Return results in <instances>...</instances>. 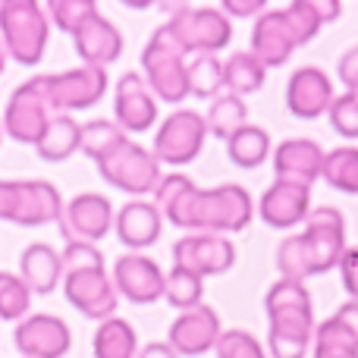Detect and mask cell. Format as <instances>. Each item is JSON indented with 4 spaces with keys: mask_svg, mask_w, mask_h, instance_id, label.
I'll return each mask as SVG.
<instances>
[{
    "mask_svg": "<svg viewBox=\"0 0 358 358\" xmlns=\"http://www.w3.org/2000/svg\"><path fill=\"white\" fill-rule=\"evenodd\" d=\"M155 204L164 220L189 233H214L233 236L248 229L255 220V201L245 185H214L198 189L189 176L167 173L155 189Z\"/></svg>",
    "mask_w": 358,
    "mask_h": 358,
    "instance_id": "1",
    "label": "cell"
},
{
    "mask_svg": "<svg viewBox=\"0 0 358 358\" xmlns=\"http://www.w3.org/2000/svg\"><path fill=\"white\" fill-rule=\"evenodd\" d=\"M321 25L311 0H292L280 10H264L252 29V54L264 63V69L283 66L296 48L308 44L321 31Z\"/></svg>",
    "mask_w": 358,
    "mask_h": 358,
    "instance_id": "2",
    "label": "cell"
},
{
    "mask_svg": "<svg viewBox=\"0 0 358 358\" xmlns=\"http://www.w3.org/2000/svg\"><path fill=\"white\" fill-rule=\"evenodd\" d=\"M50 38L48 10L35 0H3L0 3V41L10 60L19 66H38Z\"/></svg>",
    "mask_w": 358,
    "mask_h": 358,
    "instance_id": "3",
    "label": "cell"
},
{
    "mask_svg": "<svg viewBox=\"0 0 358 358\" xmlns=\"http://www.w3.org/2000/svg\"><path fill=\"white\" fill-rule=\"evenodd\" d=\"M142 76L155 92V98L164 104H179L182 98H189V57L170 35L167 25L151 31L148 44H145Z\"/></svg>",
    "mask_w": 358,
    "mask_h": 358,
    "instance_id": "4",
    "label": "cell"
},
{
    "mask_svg": "<svg viewBox=\"0 0 358 358\" xmlns=\"http://www.w3.org/2000/svg\"><path fill=\"white\" fill-rule=\"evenodd\" d=\"M101 179L113 189L126 192L132 198H142L148 192H155L161 185V161L151 155V148L132 142V138H123L117 148H110L101 161H94Z\"/></svg>",
    "mask_w": 358,
    "mask_h": 358,
    "instance_id": "5",
    "label": "cell"
},
{
    "mask_svg": "<svg viewBox=\"0 0 358 358\" xmlns=\"http://www.w3.org/2000/svg\"><path fill=\"white\" fill-rule=\"evenodd\" d=\"M170 35L179 41L185 57L214 54L233 41V25L229 16L217 6H179L167 22Z\"/></svg>",
    "mask_w": 358,
    "mask_h": 358,
    "instance_id": "6",
    "label": "cell"
},
{
    "mask_svg": "<svg viewBox=\"0 0 358 358\" xmlns=\"http://www.w3.org/2000/svg\"><path fill=\"white\" fill-rule=\"evenodd\" d=\"M35 82L54 113H76V110H88V107H94L104 98L107 69L82 63V66L66 69V73L35 76Z\"/></svg>",
    "mask_w": 358,
    "mask_h": 358,
    "instance_id": "7",
    "label": "cell"
},
{
    "mask_svg": "<svg viewBox=\"0 0 358 358\" xmlns=\"http://www.w3.org/2000/svg\"><path fill=\"white\" fill-rule=\"evenodd\" d=\"M204 138H208V123L198 110H185L179 107L170 117L161 120L155 132V145H151V155L157 157L167 167H185L192 164L204 148Z\"/></svg>",
    "mask_w": 358,
    "mask_h": 358,
    "instance_id": "8",
    "label": "cell"
},
{
    "mask_svg": "<svg viewBox=\"0 0 358 358\" xmlns=\"http://www.w3.org/2000/svg\"><path fill=\"white\" fill-rule=\"evenodd\" d=\"M305 255H308V271L311 277L340 267L343 255H346V220L336 208H315L305 220Z\"/></svg>",
    "mask_w": 358,
    "mask_h": 358,
    "instance_id": "9",
    "label": "cell"
},
{
    "mask_svg": "<svg viewBox=\"0 0 358 358\" xmlns=\"http://www.w3.org/2000/svg\"><path fill=\"white\" fill-rule=\"evenodd\" d=\"M54 117L57 113L50 110V104L44 101L38 82L29 79L10 94V101H6L3 132L13 138V142L31 145V148H35V145L41 142V136L48 132V126H50V120Z\"/></svg>",
    "mask_w": 358,
    "mask_h": 358,
    "instance_id": "10",
    "label": "cell"
},
{
    "mask_svg": "<svg viewBox=\"0 0 358 358\" xmlns=\"http://www.w3.org/2000/svg\"><path fill=\"white\" fill-rule=\"evenodd\" d=\"M63 292L66 302L79 311L88 321H110L117 317V305H120V292L113 286L107 267H92V271H76V273H63Z\"/></svg>",
    "mask_w": 358,
    "mask_h": 358,
    "instance_id": "11",
    "label": "cell"
},
{
    "mask_svg": "<svg viewBox=\"0 0 358 358\" xmlns=\"http://www.w3.org/2000/svg\"><path fill=\"white\" fill-rule=\"evenodd\" d=\"M113 217H117V210H113L107 195H101V192H79L76 198H69V201L63 204L60 233L66 242L98 245L113 229Z\"/></svg>",
    "mask_w": 358,
    "mask_h": 358,
    "instance_id": "12",
    "label": "cell"
},
{
    "mask_svg": "<svg viewBox=\"0 0 358 358\" xmlns=\"http://www.w3.org/2000/svg\"><path fill=\"white\" fill-rule=\"evenodd\" d=\"M236 264V245L229 236H214V233H189L176 239L173 245V267L198 273V277H217L227 273Z\"/></svg>",
    "mask_w": 358,
    "mask_h": 358,
    "instance_id": "13",
    "label": "cell"
},
{
    "mask_svg": "<svg viewBox=\"0 0 358 358\" xmlns=\"http://www.w3.org/2000/svg\"><path fill=\"white\" fill-rule=\"evenodd\" d=\"M157 98L148 88L142 73H126L120 76L117 92H113V123L126 132V136H138L148 132L157 123Z\"/></svg>",
    "mask_w": 358,
    "mask_h": 358,
    "instance_id": "14",
    "label": "cell"
},
{
    "mask_svg": "<svg viewBox=\"0 0 358 358\" xmlns=\"http://www.w3.org/2000/svg\"><path fill=\"white\" fill-rule=\"evenodd\" d=\"M113 286H117L120 299L132 305H155L157 299H164V283L167 273L161 271L155 258L142 252H129L113 264Z\"/></svg>",
    "mask_w": 358,
    "mask_h": 358,
    "instance_id": "15",
    "label": "cell"
},
{
    "mask_svg": "<svg viewBox=\"0 0 358 358\" xmlns=\"http://www.w3.org/2000/svg\"><path fill=\"white\" fill-rule=\"evenodd\" d=\"M16 349L22 358H63L73 346V330L57 315H29L16 324Z\"/></svg>",
    "mask_w": 358,
    "mask_h": 358,
    "instance_id": "16",
    "label": "cell"
},
{
    "mask_svg": "<svg viewBox=\"0 0 358 358\" xmlns=\"http://www.w3.org/2000/svg\"><path fill=\"white\" fill-rule=\"evenodd\" d=\"M220 334V315L210 305H198L192 311H179V317L170 324L167 343L179 358H198L217 346Z\"/></svg>",
    "mask_w": 358,
    "mask_h": 358,
    "instance_id": "17",
    "label": "cell"
},
{
    "mask_svg": "<svg viewBox=\"0 0 358 358\" xmlns=\"http://www.w3.org/2000/svg\"><path fill=\"white\" fill-rule=\"evenodd\" d=\"M334 98V82L321 66H299L286 82V107L296 120L327 117Z\"/></svg>",
    "mask_w": 358,
    "mask_h": 358,
    "instance_id": "18",
    "label": "cell"
},
{
    "mask_svg": "<svg viewBox=\"0 0 358 358\" xmlns=\"http://www.w3.org/2000/svg\"><path fill=\"white\" fill-rule=\"evenodd\" d=\"M311 214V185L273 179L258 201V217L271 229H292Z\"/></svg>",
    "mask_w": 358,
    "mask_h": 358,
    "instance_id": "19",
    "label": "cell"
},
{
    "mask_svg": "<svg viewBox=\"0 0 358 358\" xmlns=\"http://www.w3.org/2000/svg\"><path fill=\"white\" fill-rule=\"evenodd\" d=\"M69 38H73V48H76V54H79V60L88 63V66L107 69L123 54V35H120V29L110 19L101 16V10L92 13Z\"/></svg>",
    "mask_w": 358,
    "mask_h": 358,
    "instance_id": "20",
    "label": "cell"
},
{
    "mask_svg": "<svg viewBox=\"0 0 358 358\" xmlns=\"http://www.w3.org/2000/svg\"><path fill=\"white\" fill-rule=\"evenodd\" d=\"M324 155L327 151L315 142V138H286L273 148V173L277 179H289L299 185H311L321 179Z\"/></svg>",
    "mask_w": 358,
    "mask_h": 358,
    "instance_id": "21",
    "label": "cell"
},
{
    "mask_svg": "<svg viewBox=\"0 0 358 358\" xmlns=\"http://www.w3.org/2000/svg\"><path fill=\"white\" fill-rule=\"evenodd\" d=\"M113 229H117V239L123 242L129 252H142V248L155 245L161 239L164 229V217L157 210L155 201H145V198H132L113 217Z\"/></svg>",
    "mask_w": 358,
    "mask_h": 358,
    "instance_id": "22",
    "label": "cell"
},
{
    "mask_svg": "<svg viewBox=\"0 0 358 358\" xmlns=\"http://www.w3.org/2000/svg\"><path fill=\"white\" fill-rule=\"evenodd\" d=\"M19 277L31 289V296H50L63 286V258L48 242H31L19 255Z\"/></svg>",
    "mask_w": 358,
    "mask_h": 358,
    "instance_id": "23",
    "label": "cell"
},
{
    "mask_svg": "<svg viewBox=\"0 0 358 358\" xmlns=\"http://www.w3.org/2000/svg\"><path fill=\"white\" fill-rule=\"evenodd\" d=\"M63 195L48 179H22V208H19L16 227H44L60 223L63 217Z\"/></svg>",
    "mask_w": 358,
    "mask_h": 358,
    "instance_id": "24",
    "label": "cell"
},
{
    "mask_svg": "<svg viewBox=\"0 0 358 358\" xmlns=\"http://www.w3.org/2000/svg\"><path fill=\"white\" fill-rule=\"evenodd\" d=\"M267 69L252 50H236L229 60H223V92L245 101V94H255L264 88Z\"/></svg>",
    "mask_w": 358,
    "mask_h": 358,
    "instance_id": "25",
    "label": "cell"
},
{
    "mask_svg": "<svg viewBox=\"0 0 358 358\" xmlns=\"http://www.w3.org/2000/svg\"><path fill=\"white\" fill-rule=\"evenodd\" d=\"M79 132H82V123L76 117H69V113H57L54 120H50L48 132L41 136V142L35 145L38 157L48 164H63L69 161V157L79 151Z\"/></svg>",
    "mask_w": 358,
    "mask_h": 358,
    "instance_id": "26",
    "label": "cell"
},
{
    "mask_svg": "<svg viewBox=\"0 0 358 358\" xmlns=\"http://www.w3.org/2000/svg\"><path fill=\"white\" fill-rule=\"evenodd\" d=\"M94 358H138V336L126 317H110L98 324L92 340Z\"/></svg>",
    "mask_w": 358,
    "mask_h": 358,
    "instance_id": "27",
    "label": "cell"
},
{
    "mask_svg": "<svg viewBox=\"0 0 358 358\" xmlns=\"http://www.w3.org/2000/svg\"><path fill=\"white\" fill-rule=\"evenodd\" d=\"M311 355L315 358H358V336L336 315L315 324L311 336Z\"/></svg>",
    "mask_w": 358,
    "mask_h": 358,
    "instance_id": "28",
    "label": "cell"
},
{
    "mask_svg": "<svg viewBox=\"0 0 358 358\" xmlns=\"http://www.w3.org/2000/svg\"><path fill=\"white\" fill-rule=\"evenodd\" d=\"M271 155H273L271 136H267V129H261V126H255V123H248L245 129H239L227 142V157L233 161V167H239V170L261 167Z\"/></svg>",
    "mask_w": 358,
    "mask_h": 358,
    "instance_id": "29",
    "label": "cell"
},
{
    "mask_svg": "<svg viewBox=\"0 0 358 358\" xmlns=\"http://www.w3.org/2000/svg\"><path fill=\"white\" fill-rule=\"evenodd\" d=\"M204 123H208V136H217L220 142H229L239 129L248 126V107L242 98L223 92L220 98L210 101L208 113H204Z\"/></svg>",
    "mask_w": 358,
    "mask_h": 358,
    "instance_id": "30",
    "label": "cell"
},
{
    "mask_svg": "<svg viewBox=\"0 0 358 358\" xmlns=\"http://www.w3.org/2000/svg\"><path fill=\"white\" fill-rule=\"evenodd\" d=\"M321 179L330 185L334 192L343 195H358V148L343 145L324 155V170Z\"/></svg>",
    "mask_w": 358,
    "mask_h": 358,
    "instance_id": "31",
    "label": "cell"
},
{
    "mask_svg": "<svg viewBox=\"0 0 358 358\" xmlns=\"http://www.w3.org/2000/svg\"><path fill=\"white\" fill-rule=\"evenodd\" d=\"M189 94L201 101H214L223 94V60L214 54L189 57Z\"/></svg>",
    "mask_w": 358,
    "mask_h": 358,
    "instance_id": "32",
    "label": "cell"
},
{
    "mask_svg": "<svg viewBox=\"0 0 358 358\" xmlns=\"http://www.w3.org/2000/svg\"><path fill=\"white\" fill-rule=\"evenodd\" d=\"M164 299L173 305L176 311H192L198 305H204V280L198 273L185 271V267H173L167 273V283H164Z\"/></svg>",
    "mask_w": 358,
    "mask_h": 358,
    "instance_id": "33",
    "label": "cell"
},
{
    "mask_svg": "<svg viewBox=\"0 0 358 358\" xmlns=\"http://www.w3.org/2000/svg\"><path fill=\"white\" fill-rule=\"evenodd\" d=\"M123 138H129V136L113 120H88V123H82V132H79V151L85 157H92V161H101Z\"/></svg>",
    "mask_w": 358,
    "mask_h": 358,
    "instance_id": "34",
    "label": "cell"
},
{
    "mask_svg": "<svg viewBox=\"0 0 358 358\" xmlns=\"http://www.w3.org/2000/svg\"><path fill=\"white\" fill-rule=\"evenodd\" d=\"M31 315V289L19 273L0 271V321H25Z\"/></svg>",
    "mask_w": 358,
    "mask_h": 358,
    "instance_id": "35",
    "label": "cell"
},
{
    "mask_svg": "<svg viewBox=\"0 0 358 358\" xmlns=\"http://www.w3.org/2000/svg\"><path fill=\"white\" fill-rule=\"evenodd\" d=\"M277 271H280V277H283V280H296V283H305V280L311 277L302 233H296V236H289V239L280 242V248H277Z\"/></svg>",
    "mask_w": 358,
    "mask_h": 358,
    "instance_id": "36",
    "label": "cell"
},
{
    "mask_svg": "<svg viewBox=\"0 0 358 358\" xmlns=\"http://www.w3.org/2000/svg\"><path fill=\"white\" fill-rule=\"evenodd\" d=\"M44 10H48V19L57 29L73 35L92 13H98V3H94V0H50Z\"/></svg>",
    "mask_w": 358,
    "mask_h": 358,
    "instance_id": "37",
    "label": "cell"
},
{
    "mask_svg": "<svg viewBox=\"0 0 358 358\" xmlns=\"http://www.w3.org/2000/svg\"><path fill=\"white\" fill-rule=\"evenodd\" d=\"M273 308H315L308 286L280 277L264 296V311H273Z\"/></svg>",
    "mask_w": 358,
    "mask_h": 358,
    "instance_id": "38",
    "label": "cell"
},
{
    "mask_svg": "<svg viewBox=\"0 0 358 358\" xmlns=\"http://www.w3.org/2000/svg\"><path fill=\"white\" fill-rule=\"evenodd\" d=\"M214 352H217V358H267L264 346L255 340V334L239 330V327L223 330L217 346H214Z\"/></svg>",
    "mask_w": 358,
    "mask_h": 358,
    "instance_id": "39",
    "label": "cell"
},
{
    "mask_svg": "<svg viewBox=\"0 0 358 358\" xmlns=\"http://www.w3.org/2000/svg\"><path fill=\"white\" fill-rule=\"evenodd\" d=\"M327 120H330V129L340 138L358 142V98H352V94H346V92L336 94L327 110Z\"/></svg>",
    "mask_w": 358,
    "mask_h": 358,
    "instance_id": "40",
    "label": "cell"
},
{
    "mask_svg": "<svg viewBox=\"0 0 358 358\" xmlns=\"http://www.w3.org/2000/svg\"><path fill=\"white\" fill-rule=\"evenodd\" d=\"M60 258H63V273L104 267V255H101V248L88 245V242H66V248L60 252Z\"/></svg>",
    "mask_w": 358,
    "mask_h": 358,
    "instance_id": "41",
    "label": "cell"
},
{
    "mask_svg": "<svg viewBox=\"0 0 358 358\" xmlns=\"http://www.w3.org/2000/svg\"><path fill=\"white\" fill-rule=\"evenodd\" d=\"M22 208V179H0V220H19Z\"/></svg>",
    "mask_w": 358,
    "mask_h": 358,
    "instance_id": "42",
    "label": "cell"
},
{
    "mask_svg": "<svg viewBox=\"0 0 358 358\" xmlns=\"http://www.w3.org/2000/svg\"><path fill=\"white\" fill-rule=\"evenodd\" d=\"M336 76H340V82L346 85V94L358 98V44L349 48L346 54L340 57V63H336Z\"/></svg>",
    "mask_w": 358,
    "mask_h": 358,
    "instance_id": "43",
    "label": "cell"
},
{
    "mask_svg": "<svg viewBox=\"0 0 358 358\" xmlns=\"http://www.w3.org/2000/svg\"><path fill=\"white\" fill-rule=\"evenodd\" d=\"M340 277H343V289L349 292V299L358 302V248H346L340 261Z\"/></svg>",
    "mask_w": 358,
    "mask_h": 358,
    "instance_id": "44",
    "label": "cell"
},
{
    "mask_svg": "<svg viewBox=\"0 0 358 358\" xmlns=\"http://www.w3.org/2000/svg\"><path fill=\"white\" fill-rule=\"evenodd\" d=\"M220 10L227 13V16L248 19V16H261V13H264V0H227Z\"/></svg>",
    "mask_w": 358,
    "mask_h": 358,
    "instance_id": "45",
    "label": "cell"
},
{
    "mask_svg": "<svg viewBox=\"0 0 358 358\" xmlns=\"http://www.w3.org/2000/svg\"><path fill=\"white\" fill-rule=\"evenodd\" d=\"M311 6H315V13H317V19H321V22H336V19H340V13H343L340 0H311Z\"/></svg>",
    "mask_w": 358,
    "mask_h": 358,
    "instance_id": "46",
    "label": "cell"
},
{
    "mask_svg": "<svg viewBox=\"0 0 358 358\" xmlns=\"http://www.w3.org/2000/svg\"><path fill=\"white\" fill-rule=\"evenodd\" d=\"M334 315L340 317V321L346 324V327L358 336V302H352V299H349V302H346V305H340V308H336Z\"/></svg>",
    "mask_w": 358,
    "mask_h": 358,
    "instance_id": "47",
    "label": "cell"
},
{
    "mask_svg": "<svg viewBox=\"0 0 358 358\" xmlns=\"http://www.w3.org/2000/svg\"><path fill=\"white\" fill-rule=\"evenodd\" d=\"M138 358H179L170 343H148V346L138 349Z\"/></svg>",
    "mask_w": 358,
    "mask_h": 358,
    "instance_id": "48",
    "label": "cell"
},
{
    "mask_svg": "<svg viewBox=\"0 0 358 358\" xmlns=\"http://www.w3.org/2000/svg\"><path fill=\"white\" fill-rule=\"evenodd\" d=\"M6 60H10V57H6V50H3V41H0V73H3V66H6Z\"/></svg>",
    "mask_w": 358,
    "mask_h": 358,
    "instance_id": "49",
    "label": "cell"
},
{
    "mask_svg": "<svg viewBox=\"0 0 358 358\" xmlns=\"http://www.w3.org/2000/svg\"><path fill=\"white\" fill-rule=\"evenodd\" d=\"M0 142H3V126H0Z\"/></svg>",
    "mask_w": 358,
    "mask_h": 358,
    "instance_id": "50",
    "label": "cell"
}]
</instances>
